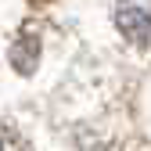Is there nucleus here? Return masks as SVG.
I'll return each instance as SVG.
<instances>
[{
	"mask_svg": "<svg viewBox=\"0 0 151 151\" xmlns=\"http://www.w3.org/2000/svg\"><path fill=\"white\" fill-rule=\"evenodd\" d=\"M115 25L129 43L151 47V0H119L115 4Z\"/></svg>",
	"mask_w": 151,
	"mask_h": 151,
	"instance_id": "1",
	"label": "nucleus"
},
{
	"mask_svg": "<svg viewBox=\"0 0 151 151\" xmlns=\"http://www.w3.org/2000/svg\"><path fill=\"white\" fill-rule=\"evenodd\" d=\"M0 151H29V144H25V137L18 133L14 126L0 122Z\"/></svg>",
	"mask_w": 151,
	"mask_h": 151,
	"instance_id": "2",
	"label": "nucleus"
}]
</instances>
